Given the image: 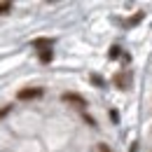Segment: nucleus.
<instances>
[{
  "label": "nucleus",
  "mask_w": 152,
  "mask_h": 152,
  "mask_svg": "<svg viewBox=\"0 0 152 152\" xmlns=\"http://www.w3.org/2000/svg\"><path fill=\"white\" fill-rule=\"evenodd\" d=\"M40 96H42L40 87H26V89L17 91V101H33V98H40Z\"/></svg>",
  "instance_id": "1"
},
{
  "label": "nucleus",
  "mask_w": 152,
  "mask_h": 152,
  "mask_svg": "<svg viewBox=\"0 0 152 152\" xmlns=\"http://www.w3.org/2000/svg\"><path fill=\"white\" fill-rule=\"evenodd\" d=\"M12 12V2H0V14H10Z\"/></svg>",
  "instance_id": "8"
},
{
  "label": "nucleus",
  "mask_w": 152,
  "mask_h": 152,
  "mask_svg": "<svg viewBox=\"0 0 152 152\" xmlns=\"http://www.w3.org/2000/svg\"><path fill=\"white\" fill-rule=\"evenodd\" d=\"M84 119H87V124H89V126H96V119H94V117H89V115H84Z\"/></svg>",
  "instance_id": "13"
},
{
  "label": "nucleus",
  "mask_w": 152,
  "mask_h": 152,
  "mask_svg": "<svg viewBox=\"0 0 152 152\" xmlns=\"http://www.w3.org/2000/svg\"><path fill=\"white\" fill-rule=\"evenodd\" d=\"M54 58V52L52 49H40V63H49Z\"/></svg>",
  "instance_id": "4"
},
{
  "label": "nucleus",
  "mask_w": 152,
  "mask_h": 152,
  "mask_svg": "<svg viewBox=\"0 0 152 152\" xmlns=\"http://www.w3.org/2000/svg\"><path fill=\"white\" fill-rule=\"evenodd\" d=\"M108 56H110V58H117V56H119V47H117V45L110 47V54H108Z\"/></svg>",
  "instance_id": "10"
},
{
  "label": "nucleus",
  "mask_w": 152,
  "mask_h": 152,
  "mask_svg": "<svg viewBox=\"0 0 152 152\" xmlns=\"http://www.w3.org/2000/svg\"><path fill=\"white\" fill-rule=\"evenodd\" d=\"M52 40L49 38H38V40H33V47H45V49H52Z\"/></svg>",
  "instance_id": "3"
},
{
  "label": "nucleus",
  "mask_w": 152,
  "mask_h": 152,
  "mask_svg": "<svg viewBox=\"0 0 152 152\" xmlns=\"http://www.w3.org/2000/svg\"><path fill=\"white\" fill-rule=\"evenodd\" d=\"M115 84H117V89H126V80H124L122 73H117V75H115Z\"/></svg>",
  "instance_id": "7"
},
{
  "label": "nucleus",
  "mask_w": 152,
  "mask_h": 152,
  "mask_svg": "<svg viewBox=\"0 0 152 152\" xmlns=\"http://www.w3.org/2000/svg\"><path fill=\"white\" fill-rule=\"evenodd\" d=\"M140 21H143V12H136V14H133L131 19L124 23V26H136V23H140Z\"/></svg>",
  "instance_id": "5"
},
{
  "label": "nucleus",
  "mask_w": 152,
  "mask_h": 152,
  "mask_svg": "<svg viewBox=\"0 0 152 152\" xmlns=\"http://www.w3.org/2000/svg\"><path fill=\"white\" fill-rule=\"evenodd\" d=\"M10 113H12V105H5V108H0V119H5Z\"/></svg>",
  "instance_id": "9"
},
{
  "label": "nucleus",
  "mask_w": 152,
  "mask_h": 152,
  "mask_svg": "<svg viewBox=\"0 0 152 152\" xmlns=\"http://www.w3.org/2000/svg\"><path fill=\"white\" fill-rule=\"evenodd\" d=\"M61 101H63V103H73L77 108H87V98L75 94V91H63V94H61Z\"/></svg>",
  "instance_id": "2"
},
{
  "label": "nucleus",
  "mask_w": 152,
  "mask_h": 152,
  "mask_svg": "<svg viewBox=\"0 0 152 152\" xmlns=\"http://www.w3.org/2000/svg\"><path fill=\"white\" fill-rule=\"evenodd\" d=\"M131 152H138V143H133V145H131Z\"/></svg>",
  "instance_id": "14"
},
{
  "label": "nucleus",
  "mask_w": 152,
  "mask_h": 152,
  "mask_svg": "<svg viewBox=\"0 0 152 152\" xmlns=\"http://www.w3.org/2000/svg\"><path fill=\"white\" fill-rule=\"evenodd\" d=\"M96 152H113V150H110L105 143H98V145H96Z\"/></svg>",
  "instance_id": "11"
},
{
  "label": "nucleus",
  "mask_w": 152,
  "mask_h": 152,
  "mask_svg": "<svg viewBox=\"0 0 152 152\" xmlns=\"http://www.w3.org/2000/svg\"><path fill=\"white\" fill-rule=\"evenodd\" d=\"M91 84H94V87H98V89H103V87H105V80L94 73V75H91Z\"/></svg>",
  "instance_id": "6"
},
{
  "label": "nucleus",
  "mask_w": 152,
  "mask_h": 152,
  "mask_svg": "<svg viewBox=\"0 0 152 152\" xmlns=\"http://www.w3.org/2000/svg\"><path fill=\"white\" fill-rule=\"evenodd\" d=\"M110 119L117 124V122H119V113H117V110H110Z\"/></svg>",
  "instance_id": "12"
}]
</instances>
